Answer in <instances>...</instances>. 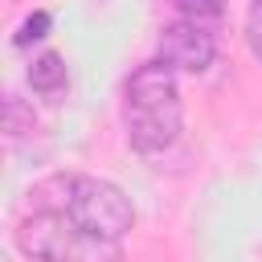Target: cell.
<instances>
[{
    "mask_svg": "<svg viewBox=\"0 0 262 262\" xmlns=\"http://www.w3.org/2000/svg\"><path fill=\"white\" fill-rule=\"evenodd\" d=\"M180 90H176V70L164 61H147L127 78V143L139 156H160L176 143L180 135Z\"/></svg>",
    "mask_w": 262,
    "mask_h": 262,
    "instance_id": "obj_1",
    "label": "cell"
},
{
    "mask_svg": "<svg viewBox=\"0 0 262 262\" xmlns=\"http://www.w3.org/2000/svg\"><path fill=\"white\" fill-rule=\"evenodd\" d=\"M16 250L33 262H123V246L78 229L66 213H33L16 225Z\"/></svg>",
    "mask_w": 262,
    "mask_h": 262,
    "instance_id": "obj_2",
    "label": "cell"
},
{
    "mask_svg": "<svg viewBox=\"0 0 262 262\" xmlns=\"http://www.w3.org/2000/svg\"><path fill=\"white\" fill-rule=\"evenodd\" d=\"M66 217L98 237L119 242L131 225H135V209L127 201V192L102 176H74V192H70V209Z\"/></svg>",
    "mask_w": 262,
    "mask_h": 262,
    "instance_id": "obj_3",
    "label": "cell"
},
{
    "mask_svg": "<svg viewBox=\"0 0 262 262\" xmlns=\"http://www.w3.org/2000/svg\"><path fill=\"white\" fill-rule=\"evenodd\" d=\"M213 57H217L213 33H205V29L192 25V20L164 25L156 61H164V66H172V70H184V74H205V70L213 66Z\"/></svg>",
    "mask_w": 262,
    "mask_h": 262,
    "instance_id": "obj_4",
    "label": "cell"
},
{
    "mask_svg": "<svg viewBox=\"0 0 262 262\" xmlns=\"http://www.w3.org/2000/svg\"><path fill=\"white\" fill-rule=\"evenodd\" d=\"M70 192H74V176H45L29 188V201H33V213H66L70 209Z\"/></svg>",
    "mask_w": 262,
    "mask_h": 262,
    "instance_id": "obj_5",
    "label": "cell"
},
{
    "mask_svg": "<svg viewBox=\"0 0 262 262\" xmlns=\"http://www.w3.org/2000/svg\"><path fill=\"white\" fill-rule=\"evenodd\" d=\"M29 86L33 90H41V94H53V90H61L66 86V57L61 53H41L33 66H29Z\"/></svg>",
    "mask_w": 262,
    "mask_h": 262,
    "instance_id": "obj_6",
    "label": "cell"
},
{
    "mask_svg": "<svg viewBox=\"0 0 262 262\" xmlns=\"http://www.w3.org/2000/svg\"><path fill=\"white\" fill-rule=\"evenodd\" d=\"M33 127H37L33 106L20 94H4V139L8 143H20L25 135H33Z\"/></svg>",
    "mask_w": 262,
    "mask_h": 262,
    "instance_id": "obj_7",
    "label": "cell"
},
{
    "mask_svg": "<svg viewBox=\"0 0 262 262\" xmlns=\"http://www.w3.org/2000/svg\"><path fill=\"white\" fill-rule=\"evenodd\" d=\"M184 20H192V25H201V20H217L221 12H225V0H168Z\"/></svg>",
    "mask_w": 262,
    "mask_h": 262,
    "instance_id": "obj_8",
    "label": "cell"
},
{
    "mask_svg": "<svg viewBox=\"0 0 262 262\" xmlns=\"http://www.w3.org/2000/svg\"><path fill=\"white\" fill-rule=\"evenodd\" d=\"M49 25H53V16H49L45 8H37L33 16H25V20H20V29H16V37H12V45H20V49H25V45H33V41H41V37L49 33Z\"/></svg>",
    "mask_w": 262,
    "mask_h": 262,
    "instance_id": "obj_9",
    "label": "cell"
},
{
    "mask_svg": "<svg viewBox=\"0 0 262 262\" xmlns=\"http://www.w3.org/2000/svg\"><path fill=\"white\" fill-rule=\"evenodd\" d=\"M246 41H250V53L262 61V8H250V20H246Z\"/></svg>",
    "mask_w": 262,
    "mask_h": 262,
    "instance_id": "obj_10",
    "label": "cell"
},
{
    "mask_svg": "<svg viewBox=\"0 0 262 262\" xmlns=\"http://www.w3.org/2000/svg\"><path fill=\"white\" fill-rule=\"evenodd\" d=\"M254 8H262V0H254Z\"/></svg>",
    "mask_w": 262,
    "mask_h": 262,
    "instance_id": "obj_11",
    "label": "cell"
}]
</instances>
